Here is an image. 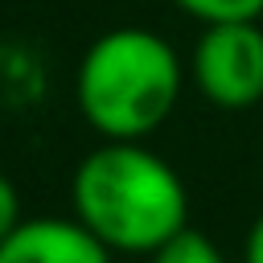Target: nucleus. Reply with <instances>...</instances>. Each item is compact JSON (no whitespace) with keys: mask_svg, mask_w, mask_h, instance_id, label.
I'll use <instances>...</instances> for the list:
<instances>
[{"mask_svg":"<svg viewBox=\"0 0 263 263\" xmlns=\"http://www.w3.org/2000/svg\"><path fill=\"white\" fill-rule=\"evenodd\" d=\"M185 16L201 25H222V21H259L263 0H173Z\"/></svg>","mask_w":263,"mask_h":263,"instance_id":"obj_6","label":"nucleus"},{"mask_svg":"<svg viewBox=\"0 0 263 263\" xmlns=\"http://www.w3.org/2000/svg\"><path fill=\"white\" fill-rule=\"evenodd\" d=\"M21 226V193L8 181V173H0V242Z\"/></svg>","mask_w":263,"mask_h":263,"instance_id":"obj_7","label":"nucleus"},{"mask_svg":"<svg viewBox=\"0 0 263 263\" xmlns=\"http://www.w3.org/2000/svg\"><path fill=\"white\" fill-rule=\"evenodd\" d=\"M70 205L111 255H152L189 226L181 173L144 140H103L86 152L70 181Z\"/></svg>","mask_w":263,"mask_h":263,"instance_id":"obj_1","label":"nucleus"},{"mask_svg":"<svg viewBox=\"0 0 263 263\" xmlns=\"http://www.w3.org/2000/svg\"><path fill=\"white\" fill-rule=\"evenodd\" d=\"M242 263H263V214L251 222V230L242 238Z\"/></svg>","mask_w":263,"mask_h":263,"instance_id":"obj_8","label":"nucleus"},{"mask_svg":"<svg viewBox=\"0 0 263 263\" xmlns=\"http://www.w3.org/2000/svg\"><path fill=\"white\" fill-rule=\"evenodd\" d=\"M197 95L222 111H247L263 99V29L259 21L201 25L189 58Z\"/></svg>","mask_w":263,"mask_h":263,"instance_id":"obj_3","label":"nucleus"},{"mask_svg":"<svg viewBox=\"0 0 263 263\" xmlns=\"http://www.w3.org/2000/svg\"><path fill=\"white\" fill-rule=\"evenodd\" d=\"M148 263H226V259H222V251H218V242H214L210 234L185 226V230H177L168 242H160V247L148 255Z\"/></svg>","mask_w":263,"mask_h":263,"instance_id":"obj_5","label":"nucleus"},{"mask_svg":"<svg viewBox=\"0 0 263 263\" xmlns=\"http://www.w3.org/2000/svg\"><path fill=\"white\" fill-rule=\"evenodd\" d=\"M0 263H111V251L78 218H21L0 242Z\"/></svg>","mask_w":263,"mask_h":263,"instance_id":"obj_4","label":"nucleus"},{"mask_svg":"<svg viewBox=\"0 0 263 263\" xmlns=\"http://www.w3.org/2000/svg\"><path fill=\"white\" fill-rule=\"evenodd\" d=\"M181 86L173 41L140 25L99 33L74 74L78 111L103 140H148L177 111Z\"/></svg>","mask_w":263,"mask_h":263,"instance_id":"obj_2","label":"nucleus"}]
</instances>
